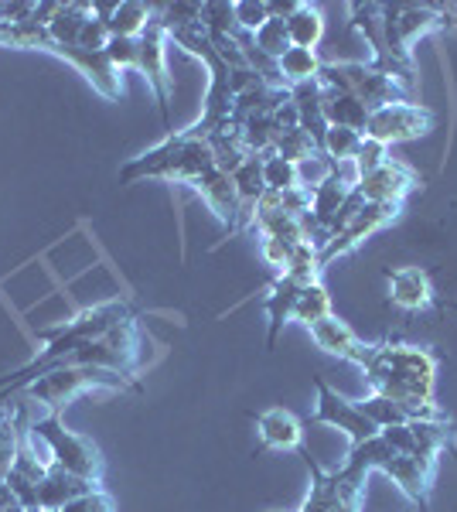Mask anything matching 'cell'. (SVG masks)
Instances as JSON below:
<instances>
[{
  "label": "cell",
  "mask_w": 457,
  "mask_h": 512,
  "mask_svg": "<svg viewBox=\"0 0 457 512\" xmlns=\"http://www.w3.org/2000/svg\"><path fill=\"white\" fill-rule=\"evenodd\" d=\"M31 437L45 448V458L52 461L55 468H65V472L82 475V478H93V482H103V472H106L103 451L96 448V441L69 431L58 414H48L45 420H38V424L31 427Z\"/></svg>",
  "instance_id": "5b68a950"
},
{
  "label": "cell",
  "mask_w": 457,
  "mask_h": 512,
  "mask_svg": "<svg viewBox=\"0 0 457 512\" xmlns=\"http://www.w3.org/2000/svg\"><path fill=\"white\" fill-rule=\"evenodd\" d=\"M253 41H256V48H260L263 55H270V59H277V62H280V55H284L287 48H294V45H290V35H287V21H280V18H270L253 35Z\"/></svg>",
  "instance_id": "1f68e13d"
},
{
  "label": "cell",
  "mask_w": 457,
  "mask_h": 512,
  "mask_svg": "<svg viewBox=\"0 0 457 512\" xmlns=\"http://www.w3.org/2000/svg\"><path fill=\"white\" fill-rule=\"evenodd\" d=\"M154 14H157V4H144V0H120V4L113 7L110 21H106L110 38H140L147 31V24L154 21Z\"/></svg>",
  "instance_id": "44dd1931"
},
{
  "label": "cell",
  "mask_w": 457,
  "mask_h": 512,
  "mask_svg": "<svg viewBox=\"0 0 457 512\" xmlns=\"http://www.w3.org/2000/svg\"><path fill=\"white\" fill-rule=\"evenodd\" d=\"M389 161V147L386 144H379V140H369L365 137L362 140V151H359V158H355V168H359V175H372V171H379L382 164Z\"/></svg>",
  "instance_id": "74e56055"
},
{
  "label": "cell",
  "mask_w": 457,
  "mask_h": 512,
  "mask_svg": "<svg viewBox=\"0 0 457 512\" xmlns=\"http://www.w3.org/2000/svg\"><path fill=\"white\" fill-rule=\"evenodd\" d=\"M447 311H454V315H457V304H447Z\"/></svg>",
  "instance_id": "bcb514c9"
},
{
  "label": "cell",
  "mask_w": 457,
  "mask_h": 512,
  "mask_svg": "<svg viewBox=\"0 0 457 512\" xmlns=\"http://www.w3.org/2000/svg\"><path fill=\"white\" fill-rule=\"evenodd\" d=\"M362 140H365V134H359V130L328 127V134H324V140H321V154H324V158H331L335 164L355 161V158H359V151H362Z\"/></svg>",
  "instance_id": "4316f807"
},
{
  "label": "cell",
  "mask_w": 457,
  "mask_h": 512,
  "mask_svg": "<svg viewBox=\"0 0 457 512\" xmlns=\"http://www.w3.org/2000/svg\"><path fill=\"white\" fill-rule=\"evenodd\" d=\"M314 390H318V400H314V420H318V424L345 431L348 437H352V444H362V441L379 437V427L362 414L359 403L345 400L338 390H331L324 376H314Z\"/></svg>",
  "instance_id": "9c48e42d"
},
{
  "label": "cell",
  "mask_w": 457,
  "mask_h": 512,
  "mask_svg": "<svg viewBox=\"0 0 457 512\" xmlns=\"http://www.w3.org/2000/svg\"><path fill=\"white\" fill-rule=\"evenodd\" d=\"M355 366L369 379V390L389 396L413 420H444L437 403V369L440 359L423 345L406 342H359L352 352Z\"/></svg>",
  "instance_id": "6da1fadb"
},
{
  "label": "cell",
  "mask_w": 457,
  "mask_h": 512,
  "mask_svg": "<svg viewBox=\"0 0 457 512\" xmlns=\"http://www.w3.org/2000/svg\"><path fill=\"white\" fill-rule=\"evenodd\" d=\"M28 512H55V509H41V506H38V509H28Z\"/></svg>",
  "instance_id": "f6af8a7d"
},
{
  "label": "cell",
  "mask_w": 457,
  "mask_h": 512,
  "mask_svg": "<svg viewBox=\"0 0 457 512\" xmlns=\"http://www.w3.org/2000/svg\"><path fill=\"white\" fill-rule=\"evenodd\" d=\"M362 414L372 420V424L379 427V431H386V427H400V424H410V414L400 407V403H393L389 396H379V393H369L365 400L359 403Z\"/></svg>",
  "instance_id": "83f0119b"
},
{
  "label": "cell",
  "mask_w": 457,
  "mask_h": 512,
  "mask_svg": "<svg viewBox=\"0 0 457 512\" xmlns=\"http://www.w3.org/2000/svg\"><path fill=\"white\" fill-rule=\"evenodd\" d=\"M137 72L147 76V86L154 89L157 110H161V123L168 130V137L174 134L171 123V79H168V31L161 21V4H157L154 21L147 24V31L140 35V65Z\"/></svg>",
  "instance_id": "ba28073f"
},
{
  "label": "cell",
  "mask_w": 457,
  "mask_h": 512,
  "mask_svg": "<svg viewBox=\"0 0 457 512\" xmlns=\"http://www.w3.org/2000/svg\"><path fill=\"white\" fill-rule=\"evenodd\" d=\"M280 202H284V212L287 216H307L311 212V188L297 185V188H287V192H280Z\"/></svg>",
  "instance_id": "b9f144b4"
},
{
  "label": "cell",
  "mask_w": 457,
  "mask_h": 512,
  "mask_svg": "<svg viewBox=\"0 0 457 512\" xmlns=\"http://www.w3.org/2000/svg\"><path fill=\"white\" fill-rule=\"evenodd\" d=\"M331 171H335V161L324 158V154L318 151L314 158H307V161L297 164V181H301L304 188H318L321 181L331 178Z\"/></svg>",
  "instance_id": "d590c367"
},
{
  "label": "cell",
  "mask_w": 457,
  "mask_h": 512,
  "mask_svg": "<svg viewBox=\"0 0 457 512\" xmlns=\"http://www.w3.org/2000/svg\"><path fill=\"white\" fill-rule=\"evenodd\" d=\"M321 147H318V140H314L307 130L301 127H294V130H287L284 137L277 140V147H273V154H280L284 161H294V164H301L307 158H314Z\"/></svg>",
  "instance_id": "f546056e"
},
{
  "label": "cell",
  "mask_w": 457,
  "mask_h": 512,
  "mask_svg": "<svg viewBox=\"0 0 457 512\" xmlns=\"http://www.w3.org/2000/svg\"><path fill=\"white\" fill-rule=\"evenodd\" d=\"M86 390H140L137 376L130 373H116V369H103V366H58L52 373L38 376L35 383H28L24 393L28 400L45 403L52 414H62V407H69L79 393Z\"/></svg>",
  "instance_id": "277c9868"
},
{
  "label": "cell",
  "mask_w": 457,
  "mask_h": 512,
  "mask_svg": "<svg viewBox=\"0 0 457 512\" xmlns=\"http://www.w3.org/2000/svg\"><path fill=\"white\" fill-rule=\"evenodd\" d=\"M0 512H28V509L21 506L18 495L11 492V485H7L4 478H0Z\"/></svg>",
  "instance_id": "7bdbcfd3"
},
{
  "label": "cell",
  "mask_w": 457,
  "mask_h": 512,
  "mask_svg": "<svg viewBox=\"0 0 457 512\" xmlns=\"http://www.w3.org/2000/svg\"><path fill=\"white\" fill-rule=\"evenodd\" d=\"M106 62L113 65L116 72L120 69H137L140 65V38H110L103 48Z\"/></svg>",
  "instance_id": "836d02e7"
},
{
  "label": "cell",
  "mask_w": 457,
  "mask_h": 512,
  "mask_svg": "<svg viewBox=\"0 0 457 512\" xmlns=\"http://www.w3.org/2000/svg\"><path fill=\"white\" fill-rule=\"evenodd\" d=\"M437 127L434 110L420 103H389L382 110L369 113V123H365V137L379 140V144L393 147V144H406V140H420L427 137L430 130Z\"/></svg>",
  "instance_id": "52a82bcc"
},
{
  "label": "cell",
  "mask_w": 457,
  "mask_h": 512,
  "mask_svg": "<svg viewBox=\"0 0 457 512\" xmlns=\"http://www.w3.org/2000/svg\"><path fill=\"white\" fill-rule=\"evenodd\" d=\"M437 465L440 461L420 458V454H389L379 472H386L413 502H417L420 512H427L430 495H434V482H437Z\"/></svg>",
  "instance_id": "8fae6325"
},
{
  "label": "cell",
  "mask_w": 457,
  "mask_h": 512,
  "mask_svg": "<svg viewBox=\"0 0 457 512\" xmlns=\"http://www.w3.org/2000/svg\"><path fill=\"white\" fill-rule=\"evenodd\" d=\"M263 181H267L270 192H287V188H297V164L284 161L280 154H267L263 158Z\"/></svg>",
  "instance_id": "d6a6232c"
},
{
  "label": "cell",
  "mask_w": 457,
  "mask_h": 512,
  "mask_svg": "<svg viewBox=\"0 0 457 512\" xmlns=\"http://www.w3.org/2000/svg\"><path fill=\"white\" fill-rule=\"evenodd\" d=\"M58 512H116V499L103 489V485H96V489H89L86 495L72 499L69 506L58 509Z\"/></svg>",
  "instance_id": "8d00e7d4"
},
{
  "label": "cell",
  "mask_w": 457,
  "mask_h": 512,
  "mask_svg": "<svg viewBox=\"0 0 457 512\" xmlns=\"http://www.w3.org/2000/svg\"><path fill=\"white\" fill-rule=\"evenodd\" d=\"M382 24H386L389 52L410 55L413 45L430 31L451 28L440 14V4H382Z\"/></svg>",
  "instance_id": "8992f818"
},
{
  "label": "cell",
  "mask_w": 457,
  "mask_h": 512,
  "mask_svg": "<svg viewBox=\"0 0 457 512\" xmlns=\"http://www.w3.org/2000/svg\"><path fill=\"white\" fill-rule=\"evenodd\" d=\"M260 431V451H301L304 448V424L284 407H273L256 420Z\"/></svg>",
  "instance_id": "2e32d148"
},
{
  "label": "cell",
  "mask_w": 457,
  "mask_h": 512,
  "mask_svg": "<svg viewBox=\"0 0 457 512\" xmlns=\"http://www.w3.org/2000/svg\"><path fill=\"white\" fill-rule=\"evenodd\" d=\"M297 243H287V239H277V236H263L260 239V253L263 260L270 263V267H277L280 274H284V267L290 263V253H294Z\"/></svg>",
  "instance_id": "f35d334b"
},
{
  "label": "cell",
  "mask_w": 457,
  "mask_h": 512,
  "mask_svg": "<svg viewBox=\"0 0 457 512\" xmlns=\"http://www.w3.org/2000/svg\"><path fill=\"white\" fill-rule=\"evenodd\" d=\"M4 482L11 485V492L18 495L24 509H38V482H31V478L18 475V472H14V468L4 475Z\"/></svg>",
  "instance_id": "60d3db41"
},
{
  "label": "cell",
  "mask_w": 457,
  "mask_h": 512,
  "mask_svg": "<svg viewBox=\"0 0 457 512\" xmlns=\"http://www.w3.org/2000/svg\"><path fill=\"white\" fill-rule=\"evenodd\" d=\"M318 72H321V59L311 48H287V52L280 55V76H284L287 89L318 79Z\"/></svg>",
  "instance_id": "d4e9b609"
},
{
  "label": "cell",
  "mask_w": 457,
  "mask_h": 512,
  "mask_svg": "<svg viewBox=\"0 0 457 512\" xmlns=\"http://www.w3.org/2000/svg\"><path fill=\"white\" fill-rule=\"evenodd\" d=\"M304 284H297V280H290L287 274H280L273 280L270 287V297H267V321H270V335H267V349H273L280 338V328L287 325V321H294V304L297 297H301Z\"/></svg>",
  "instance_id": "ac0fdd59"
},
{
  "label": "cell",
  "mask_w": 457,
  "mask_h": 512,
  "mask_svg": "<svg viewBox=\"0 0 457 512\" xmlns=\"http://www.w3.org/2000/svg\"><path fill=\"white\" fill-rule=\"evenodd\" d=\"M301 458L311 472V492H307L301 512H342L345 506H362V492L348 489L338 472H324L318 461L311 458V451L301 448Z\"/></svg>",
  "instance_id": "7c38bea8"
},
{
  "label": "cell",
  "mask_w": 457,
  "mask_h": 512,
  "mask_svg": "<svg viewBox=\"0 0 457 512\" xmlns=\"http://www.w3.org/2000/svg\"><path fill=\"white\" fill-rule=\"evenodd\" d=\"M410 431H413V441H417L420 458H434V461H440V454L454 448V437H457L451 417H444V420H410Z\"/></svg>",
  "instance_id": "7402d4cb"
},
{
  "label": "cell",
  "mask_w": 457,
  "mask_h": 512,
  "mask_svg": "<svg viewBox=\"0 0 457 512\" xmlns=\"http://www.w3.org/2000/svg\"><path fill=\"white\" fill-rule=\"evenodd\" d=\"M96 485L103 482H93V478H82V475H72L65 472V468H48V475L41 478L38 485V506L41 509H65L72 499H79V495H86L89 489H96Z\"/></svg>",
  "instance_id": "e0dca14e"
},
{
  "label": "cell",
  "mask_w": 457,
  "mask_h": 512,
  "mask_svg": "<svg viewBox=\"0 0 457 512\" xmlns=\"http://www.w3.org/2000/svg\"><path fill=\"white\" fill-rule=\"evenodd\" d=\"M403 216V205H386V202H362V209L355 212V219L331 239L321 250V267H328L338 256H348L352 250H359L369 236H376L379 229H386L389 222H396Z\"/></svg>",
  "instance_id": "30bf717a"
},
{
  "label": "cell",
  "mask_w": 457,
  "mask_h": 512,
  "mask_svg": "<svg viewBox=\"0 0 457 512\" xmlns=\"http://www.w3.org/2000/svg\"><path fill=\"white\" fill-rule=\"evenodd\" d=\"M232 14H236V28L246 31V35H256L270 21V11L263 0H239V4H232Z\"/></svg>",
  "instance_id": "e575fe53"
},
{
  "label": "cell",
  "mask_w": 457,
  "mask_h": 512,
  "mask_svg": "<svg viewBox=\"0 0 457 512\" xmlns=\"http://www.w3.org/2000/svg\"><path fill=\"white\" fill-rule=\"evenodd\" d=\"M106 41H110V28H106V21H99L96 14L86 21V28H82L79 35V48L82 52H103Z\"/></svg>",
  "instance_id": "ab89813d"
},
{
  "label": "cell",
  "mask_w": 457,
  "mask_h": 512,
  "mask_svg": "<svg viewBox=\"0 0 457 512\" xmlns=\"http://www.w3.org/2000/svg\"><path fill=\"white\" fill-rule=\"evenodd\" d=\"M321 113L328 120V127H348V130H359V134H365V123H369V106L352 93H331V89H324Z\"/></svg>",
  "instance_id": "ffe728a7"
},
{
  "label": "cell",
  "mask_w": 457,
  "mask_h": 512,
  "mask_svg": "<svg viewBox=\"0 0 457 512\" xmlns=\"http://www.w3.org/2000/svg\"><path fill=\"white\" fill-rule=\"evenodd\" d=\"M307 332H311L314 345H318L321 352L338 355V359H352L355 345L362 342V338L355 335V328L348 325V321L338 318V315H328V318L314 321V325L307 328Z\"/></svg>",
  "instance_id": "d6986e66"
},
{
  "label": "cell",
  "mask_w": 457,
  "mask_h": 512,
  "mask_svg": "<svg viewBox=\"0 0 457 512\" xmlns=\"http://www.w3.org/2000/svg\"><path fill=\"white\" fill-rule=\"evenodd\" d=\"M202 28L209 31V38L236 35V14H232V4H222V0H205V4H202Z\"/></svg>",
  "instance_id": "4dcf8cb0"
},
{
  "label": "cell",
  "mask_w": 457,
  "mask_h": 512,
  "mask_svg": "<svg viewBox=\"0 0 457 512\" xmlns=\"http://www.w3.org/2000/svg\"><path fill=\"white\" fill-rule=\"evenodd\" d=\"M89 18H93V4H62V0H58V11H55V18L48 21L45 31L58 45L79 48V35Z\"/></svg>",
  "instance_id": "603a6c76"
},
{
  "label": "cell",
  "mask_w": 457,
  "mask_h": 512,
  "mask_svg": "<svg viewBox=\"0 0 457 512\" xmlns=\"http://www.w3.org/2000/svg\"><path fill=\"white\" fill-rule=\"evenodd\" d=\"M287 35L294 48H311L318 52L321 38H324V14L318 4H297V11L287 18Z\"/></svg>",
  "instance_id": "cb8c5ba5"
},
{
  "label": "cell",
  "mask_w": 457,
  "mask_h": 512,
  "mask_svg": "<svg viewBox=\"0 0 457 512\" xmlns=\"http://www.w3.org/2000/svg\"><path fill=\"white\" fill-rule=\"evenodd\" d=\"M423 185L417 171H410L406 164L393 161L389 158L382 164L379 171H372V175H365L359 181V188L355 192L362 195V202H386V205H406V198H410L417 188Z\"/></svg>",
  "instance_id": "4fadbf2b"
},
{
  "label": "cell",
  "mask_w": 457,
  "mask_h": 512,
  "mask_svg": "<svg viewBox=\"0 0 457 512\" xmlns=\"http://www.w3.org/2000/svg\"><path fill=\"white\" fill-rule=\"evenodd\" d=\"M134 318H137L134 304H127V301H103V304H96V308L79 311V315L72 318V321H65V325L41 332L38 338H41V342H48L45 352L35 355V359H31L24 369H18L14 376L0 379V403H7V396H14L18 390H24L28 383H35L38 376L52 373V369L72 349H79V345H86V342H96V338L110 335L113 328H120L123 321H134Z\"/></svg>",
  "instance_id": "7a4b0ae2"
},
{
  "label": "cell",
  "mask_w": 457,
  "mask_h": 512,
  "mask_svg": "<svg viewBox=\"0 0 457 512\" xmlns=\"http://www.w3.org/2000/svg\"><path fill=\"white\" fill-rule=\"evenodd\" d=\"M386 287H389V301L400 311H427L437 304V291H434V277L423 267H389L386 270Z\"/></svg>",
  "instance_id": "5bb4252c"
},
{
  "label": "cell",
  "mask_w": 457,
  "mask_h": 512,
  "mask_svg": "<svg viewBox=\"0 0 457 512\" xmlns=\"http://www.w3.org/2000/svg\"><path fill=\"white\" fill-rule=\"evenodd\" d=\"M191 188H195L198 195H202V202L209 205L215 212V219L222 222V236H236L239 233V195H236V185H232L229 175H222L219 168L205 171L202 178L191 181Z\"/></svg>",
  "instance_id": "9a60e30c"
},
{
  "label": "cell",
  "mask_w": 457,
  "mask_h": 512,
  "mask_svg": "<svg viewBox=\"0 0 457 512\" xmlns=\"http://www.w3.org/2000/svg\"><path fill=\"white\" fill-rule=\"evenodd\" d=\"M328 315H335V311H331V294H328V287H324L321 280H314V284H307L301 291V297H297L294 321H301V325L311 328L314 321H321Z\"/></svg>",
  "instance_id": "484cf974"
},
{
  "label": "cell",
  "mask_w": 457,
  "mask_h": 512,
  "mask_svg": "<svg viewBox=\"0 0 457 512\" xmlns=\"http://www.w3.org/2000/svg\"><path fill=\"white\" fill-rule=\"evenodd\" d=\"M297 4H301V0H270V4H267V11H270V18L287 21L290 14L297 11Z\"/></svg>",
  "instance_id": "ee69618b"
},
{
  "label": "cell",
  "mask_w": 457,
  "mask_h": 512,
  "mask_svg": "<svg viewBox=\"0 0 457 512\" xmlns=\"http://www.w3.org/2000/svg\"><path fill=\"white\" fill-rule=\"evenodd\" d=\"M212 168H215V158H212L209 140H195L181 130V134L164 137L154 151L123 164L120 181L123 185H134L140 178H161V181H188L191 185V181L202 178L205 171H212Z\"/></svg>",
  "instance_id": "3957f363"
},
{
  "label": "cell",
  "mask_w": 457,
  "mask_h": 512,
  "mask_svg": "<svg viewBox=\"0 0 457 512\" xmlns=\"http://www.w3.org/2000/svg\"><path fill=\"white\" fill-rule=\"evenodd\" d=\"M18 448H21V410L11 407V414L0 420V478L11 472Z\"/></svg>",
  "instance_id": "f1b7e54d"
}]
</instances>
